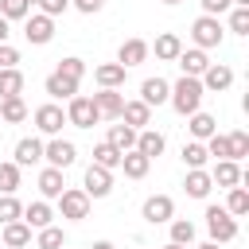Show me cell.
<instances>
[{
	"label": "cell",
	"instance_id": "1",
	"mask_svg": "<svg viewBox=\"0 0 249 249\" xmlns=\"http://www.w3.org/2000/svg\"><path fill=\"white\" fill-rule=\"evenodd\" d=\"M202 93H206V89H202V82H198V78H187V74H183V78H179V82L171 86L167 101H171V109H175L179 117H191V113H195V109L202 105Z\"/></svg>",
	"mask_w": 249,
	"mask_h": 249
},
{
	"label": "cell",
	"instance_id": "2",
	"mask_svg": "<svg viewBox=\"0 0 249 249\" xmlns=\"http://www.w3.org/2000/svg\"><path fill=\"white\" fill-rule=\"evenodd\" d=\"M97 121H101V113H97L93 97H86V93H74V97L66 101V124H74V128H93Z\"/></svg>",
	"mask_w": 249,
	"mask_h": 249
},
{
	"label": "cell",
	"instance_id": "3",
	"mask_svg": "<svg viewBox=\"0 0 249 249\" xmlns=\"http://www.w3.org/2000/svg\"><path fill=\"white\" fill-rule=\"evenodd\" d=\"M206 230H210V241L226 245V241L237 237V218L230 210H222V206H206Z\"/></svg>",
	"mask_w": 249,
	"mask_h": 249
},
{
	"label": "cell",
	"instance_id": "4",
	"mask_svg": "<svg viewBox=\"0 0 249 249\" xmlns=\"http://www.w3.org/2000/svg\"><path fill=\"white\" fill-rule=\"evenodd\" d=\"M222 23H218V16H198L195 23H191V39H195V47L198 51H210V47H218L222 43Z\"/></svg>",
	"mask_w": 249,
	"mask_h": 249
},
{
	"label": "cell",
	"instance_id": "5",
	"mask_svg": "<svg viewBox=\"0 0 249 249\" xmlns=\"http://www.w3.org/2000/svg\"><path fill=\"white\" fill-rule=\"evenodd\" d=\"M58 210H62V218L82 222V218H89V195L78 191V187H62V195H58Z\"/></svg>",
	"mask_w": 249,
	"mask_h": 249
},
{
	"label": "cell",
	"instance_id": "6",
	"mask_svg": "<svg viewBox=\"0 0 249 249\" xmlns=\"http://www.w3.org/2000/svg\"><path fill=\"white\" fill-rule=\"evenodd\" d=\"M43 160H47V167L66 171V167L78 160V148H74L70 140H62V136H51V144H43Z\"/></svg>",
	"mask_w": 249,
	"mask_h": 249
},
{
	"label": "cell",
	"instance_id": "7",
	"mask_svg": "<svg viewBox=\"0 0 249 249\" xmlns=\"http://www.w3.org/2000/svg\"><path fill=\"white\" fill-rule=\"evenodd\" d=\"M23 35H27V43H35V47H43V43H51L54 39V19L51 16H27L23 19Z\"/></svg>",
	"mask_w": 249,
	"mask_h": 249
},
{
	"label": "cell",
	"instance_id": "8",
	"mask_svg": "<svg viewBox=\"0 0 249 249\" xmlns=\"http://www.w3.org/2000/svg\"><path fill=\"white\" fill-rule=\"evenodd\" d=\"M202 89H210V93H222V89H230L233 86V70L226 66V62H210L206 70H202Z\"/></svg>",
	"mask_w": 249,
	"mask_h": 249
},
{
	"label": "cell",
	"instance_id": "9",
	"mask_svg": "<svg viewBox=\"0 0 249 249\" xmlns=\"http://www.w3.org/2000/svg\"><path fill=\"white\" fill-rule=\"evenodd\" d=\"M62 124H66V113H62L58 105H39V109H35V128H39L43 136H58Z\"/></svg>",
	"mask_w": 249,
	"mask_h": 249
},
{
	"label": "cell",
	"instance_id": "10",
	"mask_svg": "<svg viewBox=\"0 0 249 249\" xmlns=\"http://www.w3.org/2000/svg\"><path fill=\"white\" fill-rule=\"evenodd\" d=\"M82 191H86L89 198H105V195L113 191V171L89 163V167H86V187H82Z\"/></svg>",
	"mask_w": 249,
	"mask_h": 249
},
{
	"label": "cell",
	"instance_id": "11",
	"mask_svg": "<svg viewBox=\"0 0 249 249\" xmlns=\"http://www.w3.org/2000/svg\"><path fill=\"white\" fill-rule=\"evenodd\" d=\"M171 218H175V202H171L167 195H152V198H144V222L163 226V222H171Z\"/></svg>",
	"mask_w": 249,
	"mask_h": 249
},
{
	"label": "cell",
	"instance_id": "12",
	"mask_svg": "<svg viewBox=\"0 0 249 249\" xmlns=\"http://www.w3.org/2000/svg\"><path fill=\"white\" fill-rule=\"evenodd\" d=\"M175 62H179V70H183L187 78H202V70L210 66V58H206V51H198V47H191V51L183 47Z\"/></svg>",
	"mask_w": 249,
	"mask_h": 249
},
{
	"label": "cell",
	"instance_id": "13",
	"mask_svg": "<svg viewBox=\"0 0 249 249\" xmlns=\"http://www.w3.org/2000/svg\"><path fill=\"white\" fill-rule=\"evenodd\" d=\"M148 51H152V47H148L144 39H124L121 51H117V62H121L124 70H128V66H140V62L148 58Z\"/></svg>",
	"mask_w": 249,
	"mask_h": 249
},
{
	"label": "cell",
	"instance_id": "14",
	"mask_svg": "<svg viewBox=\"0 0 249 249\" xmlns=\"http://www.w3.org/2000/svg\"><path fill=\"white\" fill-rule=\"evenodd\" d=\"M124 66L121 62H101V66H93V82L101 86V89H117V86H124Z\"/></svg>",
	"mask_w": 249,
	"mask_h": 249
},
{
	"label": "cell",
	"instance_id": "15",
	"mask_svg": "<svg viewBox=\"0 0 249 249\" xmlns=\"http://www.w3.org/2000/svg\"><path fill=\"white\" fill-rule=\"evenodd\" d=\"M43 89L51 93V97H58V101H70L74 93H78V82L74 78H66V74H47V82H43Z\"/></svg>",
	"mask_w": 249,
	"mask_h": 249
},
{
	"label": "cell",
	"instance_id": "16",
	"mask_svg": "<svg viewBox=\"0 0 249 249\" xmlns=\"http://www.w3.org/2000/svg\"><path fill=\"white\" fill-rule=\"evenodd\" d=\"M167 93H171V82H163V78H144L140 82V101L144 105H163Z\"/></svg>",
	"mask_w": 249,
	"mask_h": 249
},
{
	"label": "cell",
	"instance_id": "17",
	"mask_svg": "<svg viewBox=\"0 0 249 249\" xmlns=\"http://www.w3.org/2000/svg\"><path fill=\"white\" fill-rule=\"evenodd\" d=\"M121 121L140 132L144 124H152V105H144V101H124V105H121Z\"/></svg>",
	"mask_w": 249,
	"mask_h": 249
},
{
	"label": "cell",
	"instance_id": "18",
	"mask_svg": "<svg viewBox=\"0 0 249 249\" xmlns=\"http://www.w3.org/2000/svg\"><path fill=\"white\" fill-rule=\"evenodd\" d=\"M43 160V140H35V136H23L19 144H16V167H31V163H39Z\"/></svg>",
	"mask_w": 249,
	"mask_h": 249
},
{
	"label": "cell",
	"instance_id": "19",
	"mask_svg": "<svg viewBox=\"0 0 249 249\" xmlns=\"http://www.w3.org/2000/svg\"><path fill=\"white\" fill-rule=\"evenodd\" d=\"M210 179H214L218 187H237V183L245 179V171L237 167V160H218L214 171H210Z\"/></svg>",
	"mask_w": 249,
	"mask_h": 249
},
{
	"label": "cell",
	"instance_id": "20",
	"mask_svg": "<svg viewBox=\"0 0 249 249\" xmlns=\"http://www.w3.org/2000/svg\"><path fill=\"white\" fill-rule=\"evenodd\" d=\"M4 245L8 249H23V245H31V226L23 222V218H16V222H4Z\"/></svg>",
	"mask_w": 249,
	"mask_h": 249
},
{
	"label": "cell",
	"instance_id": "21",
	"mask_svg": "<svg viewBox=\"0 0 249 249\" xmlns=\"http://www.w3.org/2000/svg\"><path fill=\"white\" fill-rule=\"evenodd\" d=\"M163 144H167V140H163V132H156V128H140V132H136V152H144L148 160H156V156L163 152Z\"/></svg>",
	"mask_w": 249,
	"mask_h": 249
},
{
	"label": "cell",
	"instance_id": "22",
	"mask_svg": "<svg viewBox=\"0 0 249 249\" xmlns=\"http://www.w3.org/2000/svg\"><path fill=\"white\" fill-rule=\"evenodd\" d=\"M183 187H187V195H191V198H206V195H210V187H214V179H210V171H202V167H191Z\"/></svg>",
	"mask_w": 249,
	"mask_h": 249
},
{
	"label": "cell",
	"instance_id": "23",
	"mask_svg": "<svg viewBox=\"0 0 249 249\" xmlns=\"http://www.w3.org/2000/svg\"><path fill=\"white\" fill-rule=\"evenodd\" d=\"M179 51H183V39H179L175 31H163V35H156V58H163V62H175V58H179Z\"/></svg>",
	"mask_w": 249,
	"mask_h": 249
},
{
	"label": "cell",
	"instance_id": "24",
	"mask_svg": "<svg viewBox=\"0 0 249 249\" xmlns=\"http://www.w3.org/2000/svg\"><path fill=\"white\" fill-rule=\"evenodd\" d=\"M93 105H97V113L101 117H121V105H124V97L117 93V89H101V93H93Z\"/></svg>",
	"mask_w": 249,
	"mask_h": 249
},
{
	"label": "cell",
	"instance_id": "25",
	"mask_svg": "<svg viewBox=\"0 0 249 249\" xmlns=\"http://www.w3.org/2000/svg\"><path fill=\"white\" fill-rule=\"evenodd\" d=\"M187 128H191V136H195V140H206V136H214V132H218V121H214L210 113L195 109V113H191V121H187Z\"/></svg>",
	"mask_w": 249,
	"mask_h": 249
},
{
	"label": "cell",
	"instance_id": "26",
	"mask_svg": "<svg viewBox=\"0 0 249 249\" xmlns=\"http://www.w3.org/2000/svg\"><path fill=\"white\" fill-rule=\"evenodd\" d=\"M117 152H132L136 148V128L132 124H109V136H105Z\"/></svg>",
	"mask_w": 249,
	"mask_h": 249
},
{
	"label": "cell",
	"instance_id": "27",
	"mask_svg": "<svg viewBox=\"0 0 249 249\" xmlns=\"http://www.w3.org/2000/svg\"><path fill=\"white\" fill-rule=\"evenodd\" d=\"M121 167H124V175H128V179H144V175H148V167H152V160H148L144 152H136V148H132V152H124V156H121Z\"/></svg>",
	"mask_w": 249,
	"mask_h": 249
},
{
	"label": "cell",
	"instance_id": "28",
	"mask_svg": "<svg viewBox=\"0 0 249 249\" xmlns=\"http://www.w3.org/2000/svg\"><path fill=\"white\" fill-rule=\"evenodd\" d=\"M62 187H66V183H62V171H58V167H43V171H39V195H43V198H58Z\"/></svg>",
	"mask_w": 249,
	"mask_h": 249
},
{
	"label": "cell",
	"instance_id": "29",
	"mask_svg": "<svg viewBox=\"0 0 249 249\" xmlns=\"http://www.w3.org/2000/svg\"><path fill=\"white\" fill-rule=\"evenodd\" d=\"M51 218H54V210L47 206V198H39V202L23 206V222H27L31 230H43V226H51Z\"/></svg>",
	"mask_w": 249,
	"mask_h": 249
},
{
	"label": "cell",
	"instance_id": "30",
	"mask_svg": "<svg viewBox=\"0 0 249 249\" xmlns=\"http://www.w3.org/2000/svg\"><path fill=\"white\" fill-rule=\"evenodd\" d=\"M0 97H23V74H19V66L0 70Z\"/></svg>",
	"mask_w": 249,
	"mask_h": 249
},
{
	"label": "cell",
	"instance_id": "31",
	"mask_svg": "<svg viewBox=\"0 0 249 249\" xmlns=\"http://www.w3.org/2000/svg\"><path fill=\"white\" fill-rule=\"evenodd\" d=\"M23 117H27L23 97H0V121H4V124H19Z\"/></svg>",
	"mask_w": 249,
	"mask_h": 249
},
{
	"label": "cell",
	"instance_id": "32",
	"mask_svg": "<svg viewBox=\"0 0 249 249\" xmlns=\"http://www.w3.org/2000/svg\"><path fill=\"white\" fill-rule=\"evenodd\" d=\"M121 156H124V152H117V148H113L109 140H101V144L93 148V163H97V167H105V171L121 167Z\"/></svg>",
	"mask_w": 249,
	"mask_h": 249
},
{
	"label": "cell",
	"instance_id": "33",
	"mask_svg": "<svg viewBox=\"0 0 249 249\" xmlns=\"http://www.w3.org/2000/svg\"><path fill=\"white\" fill-rule=\"evenodd\" d=\"M206 160H210V152H206V144H202V140L183 144V163H187V171H191V167H206Z\"/></svg>",
	"mask_w": 249,
	"mask_h": 249
},
{
	"label": "cell",
	"instance_id": "34",
	"mask_svg": "<svg viewBox=\"0 0 249 249\" xmlns=\"http://www.w3.org/2000/svg\"><path fill=\"white\" fill-rule=\"evenodd\" d=\"M62 245H66V233L58 226H43L35 237V249H62Z\"/></svg>",
	"mask_w": 249,
	"mask_h": 249
},
{
	"label": "cell",
	"instance_id": "35",
	"mask_svg": "<svg viewBox=\"0 0 249 249\" xmlns=\"http://www.w3.org/2000/svg\"><path fill=\"white\" fill-rule=\"evenodd\" d=\"M167 226H171V241H175V245H191V241H195V222H187V218H171Z\"/></svg>",
	"mask_w": 249,
	"mask_h": 249
},
{
	"label": "cell",
	"instance_id": "36",
	"mask_svg": "<svg viewBox=\"0 0 249 249\" xmlns=\"http://www.w3.org/2000/svg\"><path fill=\"white\" fill-rule=\"evenodd\" d=\"M226 210H230L233 218L249 214V191H245V187H230V202H226Z\"/></svg>",
	"mask_w": 249,
	"mask_h": 249
},
{
	"label": "cell",
	"instance_id": "37",
	"mask_svg": "<svg viewBox=\"0 0 249 249\" xmlns=\"http://www.w3.org/2000/svg\"><path fill=\"white\" fill-rule=\"evenodd\" d=\"M23 218V202L16 195H0V222H16Z\"/></svg>",
	"mask_w": 249,
	"mask_h": 249
},
{
	"label": "cell",
	"instance_id": "38",
	"mask_svg": "<svg viewBox=\"0 0 249 249\" xmlns=\"http://www.w3.org/2000/svg\"><path fill=\"white\" fill-rule=\"evenodd\" d=\"M0 16L4 19H27L31 16V4L27 0H0Z\"/></svg>",
	"mask_w": 249,
	"mask_h": 249
},
{
	"label": "cell",
	"instance_id": "39",
	"mask_svg": "<svg viewBox=\"0 0 249 249\" xmlns=\"http://www.w3.org/2000/svg\"><path fill=\"white\" fill-rule=\"evenodd\" d=\"M16 187H19V167L16 163H0V191L16 195Z\"/></svg>",
	"mask_w": 249,
	"mask_h": 249
},
{
	"label": "cell",
	"instance_id": "40",
	"mask_svg": "<svg viewBox=\"0 0 249 249\" xmlns=\"http://www.w3.org/2000/svg\"><path fill=\"white\" fill-rule=\"evenodd\" d=\"M249 156V132H230V160H245Z\"/></svg>",
	"mask_w": 249,
	"mask_h": 249
},
{
	"label": "cell",
	"instance_id": "41",
	"mask_svg": "<svg viewBox=\"0 0 249 249\" xmlns=\"http://www.w3.org/2000/svg\"><path fill=\"white\" fill-rule=\"evenodd\" d=\"M58 74H66V78H74V82H82V74H86V62L82 58H58Z\"/></svg>",
	"mask_w": 249,
	"mask_h": 249
},
{
	"label": "cell",
	"instance_id": "42",
	"mask_svg": "<svg viewBox=\"0 0 249 249\" xmlns=\"http://www.w3.org/2000/svg\"><path fill=\"white\" fill-rule=\"evenodd\" d=\"M206 152H210V156H218V160H230V136H222V132L206 136Z\"/></svg>",
	"mask_w": 249,
	"mask_h": 249
},
{
	"label": "cell",
	"instance_id": "43",
	"mask_svg": "<svg viewBox=\"0 0 249 249\" xmlns=\"http://www.w3.org/2000/svg\"><path fill=\"white\" fill-rule=\"evenodd\" d=\"M230 31L233 35H249V8H233L230 12Z\"/></svg>",
	"mask_w": 249,
	"mask_h": 249
},
{
	"label": "cell",
	"instance_id": "44",
	"mask_svg": "<svg viewBox=\"0 0 249 249\" xmlns=\"http://www.w3.org/2000/svg\"><path fill=\"white\" fill-rule=\"evenodd\" d=\"M66 8H70V0H39V12H43V16H51V19H54V16H62Z\"/></svg>",
	"mask_w": 249,
	"mask_h": 249
},
{
	"label": "cell",
	"instance_id": "45",
	"mask_svg": "<svg viewBox=\"0 0 249 249\" xmlns=\"http://www.w3.org/2000/svg\"><path fill=\"white\" fill-rule=\"evenodd\" d=\"M19 62V51L12 47V43H0V70H8V66H16Z\"/></svg>",
	"mask_w": 249,
	"mask_h": 249
},
{
	"label": "cell",
	"instance_id": "46",
	"mask_svg": "<svg viewBox=\"0 0 249 249\" xmlns=\"http://www.w3.org/2000/svg\"><path fill=\"white\" fill-rule=\"evenodd\" d=\"M198 4H202V16H222V12L233 8L230 0H198Z\"/></svg>",
	"mask_w": 249,
	"mask_h": 249
},
{
	"label": "cell",
	"instance_id": "47",
	"mask_svg": "<svg viewBox=\"0 0 249 249\" xmlns=\"http://www.w3.org/2000/svg\"><path fill=\"white\" fill-rule=\"evenodd\" d=\"M70 4H74L82 16H93V12H101V8H105V0H70Z\"/></svg>",
	"mask_w": 249,
	"mask_h": 249
},
{
	"label": "cell",
	"instance_id": "48",
	"mask_svg": "<svg viewBox=\"0 0 249 249\" xmlns=\"http://www.w3.org/2000/svg\"><path fill=\"white\" fill-rule=\"evenodd\" d=\"M0 43H8V19L0 16Z\"/></svg>",
	"mask_w": 249,
	"mask_h": 249
},
{
	"label": "cell",
	"instance_id": "49",
	"mask_svg": "<svg viewBox=\"0 0 249 249\" xmlns=\"http://www.w3.org/2000/svg\"><path fill=\"white\" fill-rule=\"evenodd\" d=\"M93 249H117L113 241H93Z\"/></svg>",
	"mask_w": 249,
	"mask_h": 249
},
{
	"label": "cell",
	"instance_id": "50",
	"mask_svg": "<svg viewBox=\"0 0 249 249\" xmlns=\"http://www.w3.org/2000/svg\"><path fill=\"white\" fill-rule=\"evenodd\" d=\"M195 249H218V241H202V245H195Z\"/></svg>",
	"mask_w": 249,
	"mask_h": 249
},
{
	"label": "cell",
	"instance_id": "51",
	"mask_svg": "<svg viewBox=\"0 0 249 249\" xmlns=\"http://www.w3.org/2000/svg\"><path fill=\"white\" fill-rule=\"evenodd\" d=\"M230 4H233V8H249V0H230Z\"/></svg>",
	"mask_w": 249,
	"mask_h": 249
},
{
	"label": "cell",
	"instance_id": "52",
	"mask_svg": "<svg viewBox=\"0 0 249 249\" xmlns=\"http://www.w3.org/2000/svg\"><path fill=\"white\" fill-rule=\"evenodd\" d=\"M163 249H187V245H175V241H167V245H163Z\"/></svg>",
	"mask_w": 249,
	"mask_h": 249
},
{
	"label": "cell",
	"instance_id": "53",
	"mask_svg": "<svg viewBox=\"0 0 249 249\" xmlns=\"http://www.w3.org/2000/svg\"><path fill=\"white\" fill-rule=\"evenodd\" d=\"M163 4H183V0H163Z\"/></svg>",
	"mask_w": 249,
	"mask_h": 249
},
{
	"label": "cell",
	"instance_id": "54",
	"mask_svg": "<svg viewBox=\"0 0 249 249\" xmlns=\"http://www.w3.org/2000/svg\"><path fill=\"white\" fill-rule=\"evenodd\" d=\"M27 4H39V0H27Z\"/></svg>",
	"mask_w": 249,
	"mask_h": 249
},
{
	"label": "cell",
	"instance_id": "55",
	"mask_svg": "<svg viewBox=\"0 0 249 249\" xmlns=\"http://www.w3.org/2000/svg\"><path fill=\"white\" fill-rule=\"evenodd\" d=\"M0 124H4V121H0Z\"/></svg>",
	"mask_w": 249,
	"mask_h": 249
}]
</instances>
